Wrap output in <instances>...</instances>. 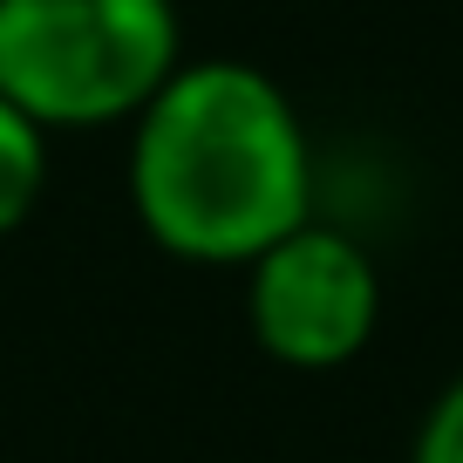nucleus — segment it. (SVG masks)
Listing matches in <instances>:
<instances>
[{"instance_id":"nucleus-3","label":"nucleus","mask_w":463,"mask_h":463,"mask_svg":"<svg viewBox=\"0 0 463 463\" xmlns=\"http://www.w3.org/2000/svg\"><path fill=\"white\" fill-rule=\"evenodd\" d=\"M246 327L266 362L327 375L368 354L382 327V266L354 232L307 218L246 266Z\"/></svg>"},{"instance_id":"nucleus-2","label":"nucleus","mask_w":463,"mask_h":463,"mask_svg":"<svg viewBox=\"0 0 463 463\" xmlns=\"http://www.w3.org/2000/svg\"><path fill=\"white\" fill-rule=\"evenodd\" d=\"M177 69V0H0V96L48 137L137 123Z\"/></svg>"},{"instance_id":"nucleus-1","label":"nucleus","mask_w":463,"mask_h":463,"mask_svg":"<svg viewBox=\"0 0 463 463\" xmlns=\"http://www.w3.org/2000/svg\"><path fill=\"white\" fill-rule=\"evenodd\" d=\"M123 184L157 252L246 273L314 218V137L260 61L184 55L130 123Z\"/></svg>"},{"instance_id":"nucleus-4","label":"nucleus","mask_w":463,"mask_h":463,"mask_svg":"<svg viewBox=\"0 0 463 463\" xmlns=\"http://www.w3.org/2000/svg\"><path fill=\"white\" fill-rule=\"evenodd\" d=\"M48 191V130L0 96V239H14Z\"/></svg>"},{"instance_id":"nucleus-5","label":"nucleus","mask_w":463,"mask_h":463,"mask_svg":"<svg viewBox=\"0 0 463 463\" xmlns=\"http://www.w3.org/2000/svg\"><path fill=\"white\" fill-rule=\"evenodd\" d=\"M409 463H463V375L436 389V402L422 409Z\"/></svg>"}]
</instances>
